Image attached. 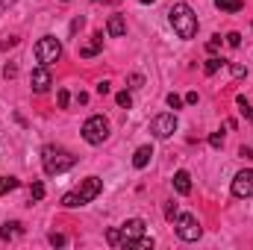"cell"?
<instances>
[{
	"label": "cell",
	"instance_id": "cell-1",
	"mask_svg": "<svg viewBox=\"0 0 253 250\" xmlns=\"http://www.w3.org/2000/svg\"><path fill=\"white\" fill-rule=\"evenodd\" d=\"M144 227H147V224H144L141 218H129L121 227H112V230L106 233V242H109L112 248H135L138 239L144 236Z\"/></svg>",
	"mask_w": 253,
	"mask_h": 250
},
{
	"label": "cell",
	"instance_id": "cell-2",
	"mask_svg": "<svg viewBox=\"0 0 253 250\" xmlns=\"http://www.w3.org/2000/svg\"><path fill=\"white\" fill-rule=\"evenodd\" d=\"M168 18H171V27L180 39H194L197 36V15H194V9L189 3H174Z\"/></svg>",
	"mask_w": 253,
	"mask_h": 250
},
{
	"label": "cell",
	"instance_id": "cell-3",
	"mask_svg": "<svg viewBox=\"0 0 253 250\" xmlns=\"http://www.w3.org/2000/svg\"><path fill=\"white\" fill-rule=\"evenodd\" d=\"M74 162H77V156H74L71 150H65V147L47 144V147L42 150V165H44V174H50V177L65 174L68 168H74Z\"/></svg>",
	"mask_w": 253,
	"mask_h": 250
},
{
	"label": "cell",
	"instance_id": "cell-4",
	"mask_svg": "<svg viewBox=\"0 0 253 250\" xmlns=\"http://www.w3.org/2000/svg\"><path fill=\"white\" fill-rule=\"evenodd\" d=\"M103 191V183H100V177H85L77 191H68L62 197V206L65 209H77V206H85V203H91L97 194Z\"/></svg>",
	"mask_w": 253,
	"mask_h": 250
},
{
	"label": "cell",
	"instance_id": "cell-5",
	"mask_svg": "<svg viewBox=\"0 0 253 250\" xmlns=\"http://www.w3.org/2000/svg\"><path fill=\"white\" fill-rule=\"evenodd\" d=\"M83 138L88 144H103L109 138V121L103 115H91L85 124H83Z\"/></svg>",
	"mask_w": 253,
	"mask_h": 250
},
{
	"label": "cell",
	"instance_id": "cell-6",
	"mask_svg": "<svg viewBox=\"0 0 253 250\" xmlns=\"http://www.w3.org/2000/svg\"><path fill=\"white\" fill-rule=\"evenodd\" d=\"M59 56H62V44L53 39V36H44V39H39L36 42V59L42 65H50L53 62H59Z\"/></svg>",
	"mask_w": 253,
	"mask_h": 250
},
{
	"label": "cell",
	"instance_id": "cell-7",
	"mask_svg": "<svg viewBox=\"0 0 253 250\" xmlns=\"http://www.w3.org/2000/svg\"><path fill=\"white\" fill-rule=\"evenodd\" d=\"M200 233H203V227H200V221L194 215H189V212L186 215H177V236L183 242H197Z\"/></svg>",
	"mask_w": 253,
	"mask_h": 250
},
{
	"label": "cell",
	"instance_id": "cell-8",
	"mask_svg": "<svg viewBox=\"0 0 253 250\" xmlns=\"http://www.w3.org/2000/svg\"><path fill=\"white\" fill-rule=\"evenodd\" d=\"M150 132H153L156 138H171V135L177 132V115H174V112L156 115V118L150 121Z\"/></svg>",
	"mask_w": 253,
	"mask_h": 250
},
{
	"label": "cell",
	"instance_id": "cell-9",
	"mask_svg": "<svg viewBox=\"0 0 253 250\" xmlns=\"http://www.w3.org/2000/svg\"><path fill=\"white\" fill-rule=\"evenodd\" d=\"M233 194L236 197H253V168H245L233 180Z\"/></svg>",
	"mask_w": 253,
	"mask_h": 250
},
{
	"label": "cell",
	"instance_id": "cell-10",
	"mask_svg": "<svg viewBox=\"0 0 253 250\" xmlns=\"http://www.w3.org/2000/svg\"><path fill=\"white\" fill-rule=\"evenodd\" d=\"M30 83H33V91L36 94H44L47 88H50V71H47V65H39L36 71H33V77H30Z\"/></svg>",
	"mask_w": 253,
	"mask_h": 250
},
{
	"label": "cell",
	"instance_id": "cell-11",
	"mask_svg": "<svg viewBox=\"0 0 253 250\" xmlns=\"http://www.w3.org/2000/svg\"><path fill=\"white\" fill-rule=\"evenodd\" d=\"M106 33H109L112 39H121V36L126 33V24H124V18H121V15H112V18L106 21Z\"/></svg>",
	"mask_w": 253,
	"mask_h": 250
},
{
	"label": "cell",
	"instance_id": "cell-12",
	"mask_svg": "<svg viewBox=\"0 0 253 250\" xmlns=\"http://www.w3.org/2000/svg\"><path fill=\"white\" fill-rule=\"evenodd\" d=\"M100 47H103V36L97 33V36H91V42H88L85 47H80V56H83V59H88V56L100 53Z\"/></svg>",
	"mask_w": 253,
	"mask_h": 250
},
{
	"label": "cell",
	"instance_id": "cell-13",
	"mask_svg": "<svg viewBox=\"0 0 253 250\" xmlns=\"http://www.w3.org/2000/svg\"><path fill=\"white\" fill-rule=\"evenodd\" d=\"M174 188H177L180 194H189V191H191V177H189V171H177V174H174Z\"/></svg>",
	"mask_w": 253,
	"mask_h": 250
},
{
	"label": "cell",
	"instance_id": "cell-14",
	"mask_svg": "<svg viewBox=\"0 0 253 250\" xmlns=\"http://www.w3.org/2000/svg\"><path fill=\"white\" fill-rule=\"evenodd\" d=\"M150 156H153V147H150V144H144V147H138V150H135L132 165H135V168H144V165L150 162Z\"/></svg>",
	"mask_w": 253,
	"mask_h": 250
},
{
	"label": "cell",
	"instance_id": "cell-15",
	"mask_svg": "<svg viewBox=\"0 0 253 250\" xmlns=\"http://www.w3.org/2000/svg\"><path fill=\"white\" fill-rule=\"evenodd\" d=\"M15 236H21V224H18V221H12V224H9V221H6V224L0 227V239H3V242H9V239H15Z\"/></svg>",
	"mask_w": 253,
	"mask_h": 250
},
{
	"label": "cell",
	"instance_id": "cell-16",
	"mask_svg": "<svg viewBox=\"0 0 253 250\" xmlns=\"http://www.w3.org/2000/svg\"><path fill=\"white\" fill-rule=\"evenodd\" d=\"M215 6L221 12H239L242 9V0H215Z\"/></svg>",
	"mask_w": 253,
	"mask_h": 250
},
{
	"label": "cell",
	"instance_id": "cell-17",
	"mask_svg": "<svg viewBox=\"0 0 253 250\" xmlns=\"http://www.w3.org/2000/svg\"><path fill=\"white\" fill-rule=\"evenodd\" d=\"M236 103H239V109H242V115H245L248 121H253V106L248 103V97H245V94H239V97H236Z\"/></svg>",
	"mask_w": 253,
	"mask_h": 250
},
{
	"label": "cell",
	"instance_id": "cell-18",
	"mask_svg": "<svg viewBox=\"0 0 253 250\" xmlns=\"http://www.w3.org/2000/svg\"><path fill=\"white\" fill-rule=\"evenodd\" d=\"M221 68H224V59H218V56H212V59H206V65H203V71H206L209 77H212V74H218Z\"/></svg>",
	"mask_w": 253,
	"mask_h": 250
},
{
	"label": "cell",
	"instance_id": "cell-19",
	"mask_svg": "<svg viewBox=\"0 0 253 250\" xmlns=\"http://www.w3.org/2000/svg\"><path fill=\"white\" fill-rule=\"evenodd\" d=\"M12 188H18V180L15 177H0V194H6Z\"/></svg>",
	"mask_w": 253,
	"mask_h": 250
},
{
	"label": "cell",
	"instance_id": "cell-20",
	"mask_svg": "<svg viewBox=\"0 0 253 250\" xmlns=\"http://www.w3.org/2000/svg\"><path fill=\"white\" fill-rule=\"evenodd\" d=\"M115 103H118V106H124V109H129V106H132L129 91H118V94H115Z\"/></svg>",
	"mask_w": 253,
	"mask_h": 250
},
{
	"label": "cell",
	"instance_id": "cell-21",
	"mask_svg": "<svg viewBox=\"0 0 253 250\" xmlns=\"http://www.w3.org/2000/svg\"><path fill=\"white\" fill-rule=\"evenodd\" d=\"M44 197V186L42 183H33V188H30V200H42Z\"/></svg>",
	"mask_w": 253,
	"mask_h": 250
},
{
	"label": "cell",
	"instance_id": "cell-22",
	"mask_svg": "<svg viewBox=\"0 0 253 250\" xmlns=\"http://www.w3.org/2000/svg\"><path fill=\"white\" fill-rule=\"evenodd\" d=\"M50 245H53V248H65V245H68V239H65L62 233H50Z\"/></svg>",
	"mask_w": 253,
	"mask_h": 250
},
{
	"label": "cell",
	"instance_id": "cell-23",
	"mask_svg": "<svg viewBox=\"0 0 253 250\" xmlns=\"http://www.w3.org/2000/svg\"><path fill=\"white\" fill-rule=\"evenodd\" d=\"M168 106H171V109H180V106H183V97H180V94H168Z\"/></svg>",
	"mask_w": 253,
	"mask_h": 250
},
{
	"label": "cell",
	"instance_id": "cell-24",
	"mask_svg": "<svg viewBox=\"0 0 253 250\" xmlns=\"http://www.w3.org/2000/svg\"><path fill=\"white\" fill-rule=\"evenodd\" d=\"M227 44H230V47H239V44H242V36H239V33H230V36H227Z\"/></svg>",
	"mask_w": 253,
	"mask_h": 250
},
{
	"label": "cell",
	"instance_id": "cell-25",
	"mask_svg": "<svg viewBox=\"0 0 253 250\" xmlns=\"http://www.w3.org/2000/svg\"><path fill=\"white\" fill-rule=\"evenodd\" d=\"M209 144H212V147H221V144H224V135H221V132H212V135H209Z\"/></svg>",
	"mask_w": 253,
	"mask_h": 250
},
{
	"label": "cell",
	"instance_id": "cell-26",
	"mask_svg": "<svg viewBox=\"0 0 253 250\" xmlns=\"http://www.w3.org/2000/svg\"><path fill=\"white\" fill-rule=\"evenodd\" d=\"M165 215H168V221H177V203H168L165 206Z\"/></svg>",
	"mask_w": 253,
	"mask_h": 250
},
{
	"label": "cell",
	"instance_id": "cell-27",
	"mask_svg": "<svg viewBox=\"0 0 253 250\" xmlns=\"http://www.w3.org/2000/svg\"><path fill=\"white\" fill-rule=\"evenodd\" d=\"M206 47H209V50H212V53H215V50H218V47H221V36H212V39H209V44H206Z\"/></svg>",
	"mask_w": 253,
	"mask_h": 250
},
{
	"label": "cell",
	"instance_id": "cell-28",
	"mask_svg": "<svg viewBox=\"0 0 253 250\" xmlns=\"http://www.w3.org/2000/svg\"><path fill=\"white\" fill-rule=\"evenodd\" d=\"M68 103H71V94H68V91H59V106H62V109H68Z\"/></svg>",
	"mask_w": 253,
	"mask_h": 250
},
{
	"label": "cell",
	"instance_id": "cell-29",
	"mask_svg": "<svg viewBox=\"0 0 253 250\" xmlns=\"http://www.w3.org/2000/svg\"><path fill=\"white\" fill-rule=\"evenodd\" d=\"M15 44H18V39H15V36H9L6 42H0V50H6V47H15Z\"/></svg>",
	"mask_w": 253,
	"mask_h": 250
},
{
	"label": "cell",
	"instance_id": "cell-30",
	"mask_svg": "<svg viewBox=\"0 0 253 250\" xmlns=\"http://www.w3.org/2000/svg\"><path fill=\"white\" fill-rule=\"evenodd\" d=\"M129 83H132L129 88H141V83H144V80H141V74H132V77H129Z\"/></svg>",
	"mask_w": 253,
	"mask_h": 250
},
{
	"label": "cell",
	"instance_id": "cell-31",
	"mask_svg": "<svg viewBox=\"0 0 253 250\" xmlns=\"http://www.w3.org/2000/svg\"><path fill=\"white\" fill-rule=\"evenodd\" d=\"M109 91H112V85H109V83H106V80H103V83H100V85H97V94H109Z\"/></svg>",
	"mask_w": 253,
	"mask_h": 250
},
{
	"label": "cell",
	"instance_id": "cell-32",
	"mask_svg": "<svg viewBox=\"0 0 253 250\" xmlns=\"http://www.w3.org/2000/svg\"><path fill=\"white\" fill-rule=\"evenodd\" d=\"M3 74H6V80H9V77H15V74H18V68H15V65H6V68H3Z\"/></svg>",
	"mask_w": 253,
	"mask_h": 250
},
{
	"label": "cell",
	"instance_id": "cell-33",
	"mask_svg": "<svg viewBox=\"0 0 253 250\" xmlns=\"http://www.w3.org/2000/svg\"><path fill=\"white\" fill-rule=\"evenodd\" d=\"M233 77H248V71L242 65H233Z\"/></svg>",
	"mask_w": 253,
	"mask_h": 250
},
{
	"label": "cell",
	"instance_id": "cell-34",
	"mask_svg": "<svg viewBox=\"0 0 253 250\" xmlns=\"http://www.w3.org/2000/svg\"><path fill=\"white\" fill-rule=\"evenodd\" d=\"M239 153H242V156H245V159H253V147H242V150H239Z\"/></svg>",
	"mask_w": 253,
	"mask_h": 250
},
{
	"label": "cell",
	"instance_id": "cell-35",
	"mask_svg": "<svg viewBox=\"0 0 253 250\" xmlns=\"http://www.w3.org/2000/svg\"><path fill=\"white\" fill-rule=\"evenodd\" d=\"M186 103H197V91H189L186 94Z\"/></svg>",
	"mask_w": 253,
	"mask_h": 250
},
{
	"label": "cell",
	"instance_id": "cell-36",
	"mask_svg": "<svg viewBox=\"0 0 253 250\" xmlns=\"http://www.w3.org/2000/svg\"><path fill=\"white\" fill-rule=\"evenodd\" d=\"M12 3H15V0H0V6H3V9H6V6H12Z\"/></svg>",
	"mask_w": 253,
	"mask_h": 250
},
{
	"label": "cell",
	"instance_id": "cell-37",
	"mask_svg": "<svg viewBox=\"0 0 253 250\" xmlns=\"http://www.w3.org/2000/svg\"><path fill=\"white\" fill-rule=\"evenodd\" d=\"M141 3H153V0H141Z\"/></svg>",
	"mask_w": 253,
	"mask_h": 250
},
{
	"label": "cell",
	"instance_id": "cell-38",
	"mask_svg": "<svg viewBox=\"0 0 253 250\" xmlns=\"http://www.w3.org/2000/svg\"><path fill=\"white\" fill-rule=\"evenodd\" d=\"M106 3H118V0H106Z\"/></svg>",
	"mask_w": 253,
	"mask_h": 250
},
{
	"label": "cell",
	"instance_id": "cell-39",
	"mask_svg": "<svg viewBox=\"0 0 253 250\" xmlns=\"http://www.w3.org/2000/svg\"><path fill=\"white\" fill-rule=\"evenodd\" d=\"M62 3H68V0H62Z\"/></svg>",
	"mask_w": 253,
	"mask_h": 250
},
{
	"label": "cell",
	"instance_id": "cell-40",
	"mask_svg": "<svg viewBox=\"0 0 253 250\" xmlns=\"http://www.w3.org/2000/svg\"><path fill=\"white\" fill-rule=\"evenodd\" d=\"M0 9H3V6H0Z\"/></svg>",
	"mask_w": 253,
	"mask_h": 250
}]
</instances>
